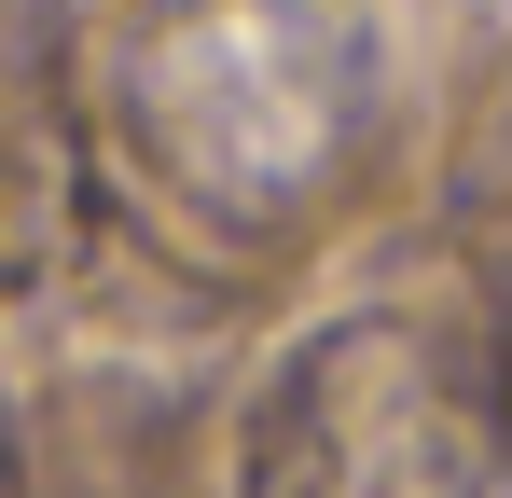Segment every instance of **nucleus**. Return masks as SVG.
<instances>
[{"mask_svg": "<svg viewBox=\"0 0 512 498\" xmlns=\"http://www.w3.org/2000/svg\"><path fill=\"white\" fill-rule=\"evenodd\" d=\"M139 139L236 222L305 208L374 111V28L346 0H167L125 56Z\"/></svg>", "mask_w": 512, "mask_h": 498, "instance_id": "f257e3e1", "label": "nucleus"}]
</instances>
